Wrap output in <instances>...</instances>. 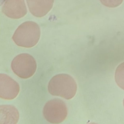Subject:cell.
<instances>
[{
  "label": "cell",
  "instance_id": "6da1fadb",
  "mask_svg": "<svg viewBox=\"0 0 124 124\" xmlns=\"http://www.w3.org/2000/svg\"><path fill=\"white\" fill-rule=\"evenodd\" d=\"M77 85L74 79L66 74L54 76L48 84V92L52 95L59 96L66 99L73 98L77 92Z\"/></svg>",
  "mask_w": 124,
  "mask_h": 124
},
{
  "label": "cell",
  "instance_id": "7a4b0ae2",
  "mask_svg": "<svg viewBox=\"0 0 124 124\" xmlns=\"http://www.w3.org/2000/svg\"><path fill=\"white\" fill-rule=\"evenodd\" d=\"M14 73L22 78H28L33 75L37 68L34 58L27 53L18 55L14 58L11 63Z\"/></svg>",
  "mask_w": 124,
  "mask_h": 124
},
{
  "label": "cell",
  "instance_id": "3957f363",
  "mask_svg": "<svg viewBox=\"0 0 124 124\" xmlns=\"http://www.w3.org/2000/svg\"><path fill=\"white\" fill-rule=\"evenodd\" d=\"M43 113L45 118L48 122L58 124L65 119L67 115V108L63 101L54 98L46 103Z\"/></svg>",
  "mask_w": 124,
  "mask_h": 124
},
{
  "label": "cell",
  "instance_id": "277c9868",
  "mask_svg": "<svg viewBox=\"0 0 124 124\" xmlns=\"http://www.w3.org/2000/svg\"><path fill=\"white\" fill-rule=\"evenodd\" d=\"M20 90L18 83L7 75L0 74V98L7 100L14 99Z\"/></svg>",
  "mask_w": 124,
  "mask_h": 124
},
{
  "label": "cell",
  "instance_id": "5b68a950",
  "mask_svg": "<svg viewBox=\"0 0 124 124\" xmlns=\"http://www.w3.org/2000/svg\"><path fill=\"white\" fill-rule=\"evenodd\" d=\"M19 117V112L14 106H0V124H16Z\"/></svg>",
  "mask_w": 124,
  "mask_h": 124
},
{
  "label": "cell",
  "instance_id": "8992f818",
  "mask_svg": "<svg viewBox=\"0 0 124 124\" xmlns=\"http://www.w3.org/2000/svg\"><path fill=\"white\" fill-rule=\"evenodd\" d=\"M115 78L117 85L124 90V62L117 67L115 71Z\"/></svg>",
  "mask_w": 124,
  "mask_h": 124
},
{
  "label": "cell",
  "instance_id": "52a82bcc",
  "mask_svg": "<svg viewBox=\"0 0 124 124\" xmlns=\"http://www.w3.org/2000/svg\"><path fill=\"white\" fill-rule=\"evenodd\" d=\"M100 0L104 5L110 8H114L119 6L123 1V0Z\"/></svg>",
  "mask_w": 124,
  "mask_h": 124
},
{
  "label": "cell",
  "instance_id": "ba28073f",
  "mask_svg": "<svg viewBox=\"0 0 124 124\" xmlns=\"http://www.w3.org/2000/svg\"><path fill=\"white\" fill-rule=\"evenodd\" d=\"M6 0H0V7L4 4V3L6 1Z\"/></svg>",
  "mask_w": 124,
  "mask_h": 124
},
{
  "label": "cell",
  "instance_id": "9c48e42d",
  "mask_svg": "<svg viewBox=\"0 0 124 124\" xmlns=\"http://www.w3.org/2000/svg\"><path fill=\"white\" fill-rule=\"evenodd\" d=\"M95 124V123H90V124Z\"/></svg>",
  "mask_w": 124,
  "mask_h": 124
},
{
  "label": "cell",
  "instance_id": "30bf717a",
  "mask_svg": "<svg viewBox=\"0 0 124 124\" xmlns=\"http://www.w3.org/2000/svg\"></svg>",
  "mask_w": 124,
  "mask_h": 124
}]
</instances>
